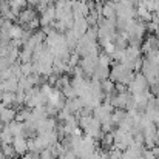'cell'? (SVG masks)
<instances>
[{
    "label": "cell",
    "mask_w": 159,
    "mask_h": 159,
    "mask_svg": "<svg viewBox=\"0 0 159 159\" xmlns=\"http://www.w3.org/2000/svg\"><path fill=\"white\" fill-rule=\"evenodd\" d=\"M16 113H17L16 108H12V107H5L3 111L0 113V120L5 122V124H9V122H12V120L16 119Z\"/></svg>",
    "instance_id": "2"
},
{
    "label": "cell",
    "mask_w": 159,
    "mask_h": 159,
    "mask_svg": "<svg viewBox=\"0 0 159 159\" xmlns=\"http://www.w3.org/2000/svg\"><path fill=\"white\" fill-rule=\"evenodd\" d=\"M12 147H14V152L17 153V156H22L28 152V145H26V138L25 136H14L12 138Z\"/></svg>",
    "instance_id": "1"
},
{
    "label": "cell",
    "mask_w": 159,
    "mask_h": 159,
    "mask_svg": "<svg viewBox=\"0 0 159 159\" xmlns=\"http://www.w3.org/2000/svg\"><path fill=\"white\" fill-rule=\"evenodd\" d=\"M31 117V108H23V110H17L16 113V119L17 122H26Z\"/></svg>",
    "instance_id": "4"
},
{
    "label": "cell",
    "mask_w": 159,
    "mask_h": 159,
    "mask_svg": "<svg viewBox=\"0 0 159 159\" xmlns=\"http://www.w3.org/2000/svg\"><path fill=\"white\" fill-rule=\"evenodd\" d=\"M12 134H11V131L8 130V127L5 125V128L0 131V144H11L12 142Z\"/></svg>",
    "instance_id": "6"
},
{
    "label": "cell",
    "mask_w": 159,
    "mask_h": 159,
    "mask_svg": "<svg viewBox=\"0 0 159 159\" xmlns=\"http://www.w3.org/2000/svg\"><path fill=\"white\" fill-rule=\"evenodd\" d=\"M0 159H5V155L2 153V150H0Z\"/></svg>",
    "instance_id": "9"
},
{
    "label": "cell",
    "mask_w": 159,
    "mask_h": 159,
    "mask_svg": "<svg viewBox=\"0 0 159 159\" xmlns=\"http://www.w3.org/2000/svg\"><path fill=\"white\" fill-rule=\"evenodd\" d=\"M77 159H79V158H77Z\"/></svg>",
    "instance_id": "10"
},
{
    "label": "cell",
    "mask_w": 159,
    "mask_h": 159,
    "mask_svg": "<svg viewBox=\"0 0 159 159\" xmlns=\"http://www.w3.org/2000/svg\"><path fill=\"white\" fill-rule=\"evenodd\" d=\"M8 130L11 131L12 136H23L25 130H23V122H17V120H12L9 124H6Z\"/></svg>",
    "instance_id": "3"
},
{
    "label": "cell",
    "mask_w": 159,
    "mask_h": 159,
    "mask_svg": "<svg viewBox=\"0 0 159 159\" xmlns=\"http://www.w3.org/2000/svg\"><path fill=\"white\" fill-rule=\"evenodd\" d=\"M0 150H2V153L6 156V158H14L17 159V153L14 152V147H12V144H0Z\"/></svg>",
    "instance_id": "5"
},
{
    "label": "cell",
    "mask_w": 159,
    "mask_h": 159,
    "mask_svg": "<svg viewBox=\"0 0 159 159\" xmlns=\"http://www.w3.org/2000/svg\"><path fill=\"white\" fill-rule=\"evenodd\" d=\"M150 150H152V153H153V155H155V156L159 159V145H158V144H156V145H153Z\"/></svg>",
    "instance_id": "7"
},
{
    "label": "cell",
    "mask_w": 159,
    "mask_h": 159,
    "mask_svg": "<svg viewBox=\"0 0 159 159\" xmlns=\"http://www.w3.org/2000/svg\"><path fill=\"white\" fill-rule=\"evenodd\" d=\"M5 125H6V124H5V122H2V120H0V131H2V130H3V128H5Z\"/></svg>",
    "instance_id": "8"
}]
</instances>
